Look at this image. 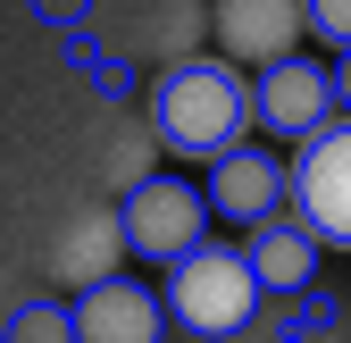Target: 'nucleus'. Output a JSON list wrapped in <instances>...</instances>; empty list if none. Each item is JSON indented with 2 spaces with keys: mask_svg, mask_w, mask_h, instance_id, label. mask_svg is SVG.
Masks as SVG:
<instances>
[{
  "mask_svg": "<svg viewBox=\"0 0 351 343\" xmlns=\"http://www.w3.org/2000/svg\"><path fill=\"white\" fill-rule=\"evenodd\" d=\"M293 218L318 243L351 251V117H335L326 134L293 151Z\"/></svg>",
  "mask_w": 351,
  "mask_h": 343,
  "instance_id": "nucleus-4",
  "label": "nucleus"
},
{
  "mask_svg": "<svg viewBox=\"0 0 351 343\" xmlns=\"http://www.w3.org/2000/svg\"><path fill=\"white\" fill-rule=\"evenodd\" d=\"M151 126L167 151L184 159H234L259 126V84H243L234 59H167L159 93H151Z\"/></svg>",
  "mask_w": 351,
  "mask_h": 343,
  "instance_id": "nucleus-1",
  "label": "nucleus"
},
{
  "mask_svg": "<svg viewBox=\"0 0 351 343\" xmlns=\"http://www.w3.org/2000/svg\"><path fill=\"white\" fill-rule=\"evenodd\" d=\"M125 251H134V243H125V218H117V209H75L67 235L51 243V276H59L67 293H93V285L117 276Z\"/></svg>",
  "mask_w": 351,
  "mask_h": 343,
  "instance_id": "nucleus-9",
  "label": "nucleus"
},
{
  "mask_svg": "<svg viewBox=\"0 0 351 343\" xmlns=\"http://www.w3.org/2000/svg\"><path fill=\"white\" fill-rule=\"evenodd\" d=\"M335 93H343V117H351V59L335 67Z\"/></svg>",
  "mask_w": 351,
  "mask_h": 343,
  "instance_id": "nucleus-14",
  "label": "nucleus"
},
{
  "mask_svg": "<svg viewBox=\"0 0 351 343\" xmlns=\"http://www.w3.org/2000/svg\"><path fill=\"white\" fill-rule=\"evenodd\" d=\"M159 327H167V302L134 276H109L93 293H75V335L84 343H159Z\"/></svg>",
  "mask_w": 351,
  "mask_h": 343,
  "instance_id": "nucleus-8",
  "label": "nucleus"
},
{
  "mask_svg": "<svg viewBox=\"0 0 351 343\" xmlns=\"http://www.w3.org/2000/svg\"><path fill=\"white\" fill-rule=\"evenodd\" d=\"M117 218H125L134 260H151V268H184L193 251L209 243V235H201V226H209V193L184 185V176H151V185H134V193L117 201Z\"/></svg>",
  "mask_w": 351,
  "mask_h": 343,
  "instance_id": "nucleus-3",
  "label": "nucleus"
},
{
  "mask_svg": "<svg viewBox=\"0 0 351 343\" xmlns=\"http://www.w3.org/2000/svg\"><path fill=\"white\" fill-rule=\"evenodd\" d=\"M209 209H217V218H234V226H276L285 209H293V167L243 143L234 159L209 167Z\"/></svg>",
  "mask_w": 351,
  "mask_h": 343,
  "instance_id": "nucleus-6",
  "label": "nucleus"
},
{
  "mask_svg": "<svg viewBox=\"0 0 351 343\" xmlns=\"http://www.w3.org/2000/svg\"><path fill=\"white\" fill-rule=\"evenodd\" d=\"M310 34H326L335 51L351 59V0H310Z\"/></svg>",
  "mask_w": 351,
  "mask_h": 343,
  "instance_id": "nucleus-13",
  "label": "nucleus"
},
{
  "mask_svg": "<svg viewBox=\"0 0 351 343\" xmlns=\"http://www.w3.org/2000/svg\"><path fill=\"white\" fill-rule=\"evenodd\" d=\"M217 42H226L234 67H276L293 59L301 25H310V0H217Z\"/></svg>",
  "mask_w": 351,
  "mask_h": 343,
  "instance_id": "nucleus-7",
  "label": "nucleus"
},
{
  "mask_svg": "<svg viewBox=\"0 0 351 343\" xmlns=\"http://www.w3.org/2000/svg\"><path fill=\"white\" fill-rule=\"evenodd\" d=\"M251 268H259V285H268V293H301V285H310L318 276V235L310 226H301V218H276V226H251Z\"/></svg>",
  "mask_w": 351,
  "mask_h": 343,
  "instance_id": "nucleus-10",
  "label": "nucleus"
},
{
  "mask_svg": "<svg viewBox=\"0 0 351 343\" xmlns=\"http://www.w3.org/2000/svg\"><path fill=\"white\" fill-rule=\"evenodd\" d=\"M335 109H343L335 67H318V59H276L268 75H259V126H268V134H285V143L326 134Z\"/></svg>",
  "mask_w": 351,
  "mask_h": 343,
  "instance_id": "nucleus-5",
  "label": "nucleus"
},
{
  "mask_svg": "<svg viewBox=\"0 0 351 343\" xmlns=\"http://www.w3.org/2000/svg\"><path fill=\"white\" fill-rule=\"evenodd\" d=\"M159 151H167V143H159V126L134 117V126H117V134H109V159H101V167H109V185H117V193H134V185L159 176Z\"/></svg>",
  "mask_w": 351,
  "mask_h": 343,
  "instance_id": "nucleus-11",
  "label": "nucleus"
},
{
  "mask_svg": "<svg viewBox=\"0 0 351 343\" xmlns=\"http://www.w3.org/2000/svg\"><path fill=\"white\" fill-rule=\"evenodd\" d=\"M9 343H84L75 335V302H17L9 310Z\"/></svg>",
  "mask_w": 351,
  "mask_h": 343,
  "instance_id": "nucleus-12",
  "label": "nucleus"
},
{
  "mask_svg": "<svg viewBox=\"0 0 351 343\" xmlns=\"http://www.w3.org/2000/svg\"><path fill=\"white\" fill-rule=\"evenodd\" d=\"M259 293H268V285H259L251 251H234V243H201L184 268H167V318L217 343V335H243V327H251Z\"/></svg>",
  "mask_w": 351,
  "mask_h": 343,
  "instance_id": "nucleus-2",
  "label": "nucleus"
}]
</instances>
